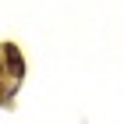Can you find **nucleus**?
Returning <instances> with one entry per match:
<instances>
[{"label":"nucleus","instance_id":"1","mask_svg":"<svg viewBox=\"0 0 124 124\" xmlns=\"http://www.w3.org/2000/svg\"><path fill=\"white\" fill-rule=\"evenodd\" d=\"M7 60H11V71H14V75H21V57H18V50H14V46L7 50Z\"/></svg>","mask_w":124,"mask_h":124}]
</instances>
